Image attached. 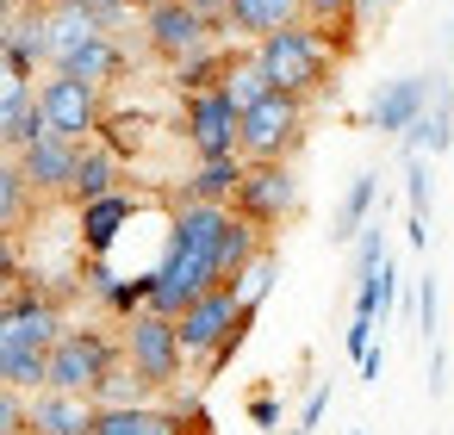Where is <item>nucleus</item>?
Instances as JSON below:
<instances>
[{"mask_svg": "<svg viewBox=\"0 0 454 435\" xmlns=\"http://www.w3.org/2000/svg\"><path fill=\"white\" fill-rule=\"evenodd\" d=\"M435 88H442V75H392V82H380L373 94H367V106H361V125L373 131V137H404L417 119H423V106L435 100Z\"/></svg>", "mask_w": 454, "mask_h": 435, "instance_id": "8", "label": "nucleus"}, {"mask_svg": "<svg viewBox=\"0 0 454 435\" xmlns=\"http://www.w3.org/2000/svg\"><path fill=\"white\" fill-rule=\"evenodd\" d=\"M38 193L26 187V175H20V156H7L0 150V230H20V224H32L38 218Z\"/></svg>", "mask_w": 454, "mask_h": 435, "instance_id": "26", "label": "nucleus"}, {"mask_svg": "<svg viewBox=\"0 0 454 435\" xmlns=\"http://www.w3.org/2000/svg\"><path fill=\"white\" fill-rule=\"evenodd\" d=\"M69 330V305L44 280H20L0 311V348H51Z\"/></svg>", "mask_w": 454, "mask_h": 435, "instance_id": "6", "label": "nucleus"}, {"mask_svg": "<svg viewBox=\"0 0 454 435\" xmlns=\"http://www.w3.org/2000/svg\"><path fill=\"white\" fill-rule=\"evenodd\" d=\"M305 19H311V26H336V19H355V0H305Z\"/></svg>", "mask_w": 454, "mask_h": 435, "instance_id": "35", "label": "nucleus"}, {"mask_svg": "<svg viewBox=\"0 0 454 435\" xmlns=\"http://www.w3.org/2000/svg\"><path fill=\"white\" fill-rule=\"evenodd\" d=\"M404 156H454V82L435 88V100L423 106V119L398 137Z\"/></svg>", "mask_w": 454, "mask_h": 435, "instance_id": "18", "label": "nucleus"}, {"mask_svg": "<svg viewBox=\"0 0 454 435\" xmlns=\"http://www.w3.org/2000/svg\"><path fill=\"white\" fill-rule=\"evenodd\" d=\"M137 7H150V0H137Z\"/></svg>", "mask_w": 454, "mask_h": 435, "instance_id": "46", "label": "nucleus"}, {"mask_svg": "<svg viewBox=\"0 0 454 435\" xmlns=\"http://www.w3.org/2000/svg\"><path fill=\"white\" fill-rule=\"evenodd\" d=\"M119 181H125V162L94 137V144H82V162H75V181H69V206H88V199H106V193H119Z\"/></svg>", "mask_w": 454, "mask_h": 435, "instance_id": "21", "label": "nucleus"}, {"mask_svg": "<svg viewBox=\"0 0 454 435\" xmlns=\"http://www.w3.org/2000/svg\"><path fill=\"white\" fill-rule=\"evenodd\" d=\"M193 7H200V19H206V26H212L218 38L231 32V0H193Z\"/></svg>", "mask_w": 454, "mask_h": 435, "instance_id": "39", "label": "nucleus"}, {"mask_svg": "<svg viewBox=\"0 0 454 435\" xmlns=\"http://www.w3.org/2000/svg\"><path fill=\"white\" fill-rule=\"evenodd\" d=\"M293 19H305V0H231V32L249 38V44L293 26Z\"/></svg>", "mask_w": 454, "mask_h": 435, "instance_id": "23", "label": "nucleus"}, {"mask_svg": "<svg viewBox=\"0 0 454 435\" xmlns=\"http://www.w3.org/2000/svg\"><path fill=\"white\" fill-rule=\"evenodd\" d=\"M305 125H311V100L299 94H268L243 113V156L249 162H293L305 150Z\"/></svg>", "mask_w": 454, "mask_h": 435, "instance_id": "3", "label": "nucleus"}, {"mask_svg": "<svg viewBox=\"0 0 454 435\" xmlns=\"http://www.w3.org/2000/svg\"><path fill=\"white\" fill-rule=\"evenodd\" d=\"M106 26H100V13H88V7H69V0H51V26H44V38H51V69L57 63H69L82 44H94Z\"/></svg>", "mask_w": 454, "mask_h": 435, "instance_id": "22", "label": "nucleus"}, {"mask_svg": "<svg viewBox=\"0 0 454 435\" xmlns=\"http://www.w3.org/2000/svg\"><path fill=\"white\" fill-rule=\"evenodd\" d=\"M44 26H51V7H44V0H26V7L13 13V26H7V69L26 75V82H38V75L51 69V38H44Z\"/></svg>", "mask_w": 454, "mask_h": 435, "instance_id": "14", "label": "nucleus"}, {"mask_svg": "<svg viewBox=\"0 0 454 435\" xmlns=\"http://www.w3.org/2000/svg\"><path fill=\"white\" fill-rule=\"evenodd\" d=\"M0 63H7V26H0Z\"/></svg>", "mask_w": 454, "mask_h": 435, "instance_id": "43", "label": "nucleus"}, {"mask_svg": "<svg viewBox=\"0 0 454 435\" xmlns=\"http://www.w3.org/2000/svg\"><path fill=\"white\" fill-rule=\"evenodd\" d=\"M38 94V82H26V75H13L7 63H0V144H7V131H13V119H20V106Z\"/></svg>", "mask_w": 454, "mask_h": 435, "instance_id": "30", "label": "nucleus"}, {"mask_svg": "<svg viewBox=\"0 0 454 435\" xmlns=\"http://www.w3.org/2000/svg\"><path fill=\"white\" fill-rule=\"evenodd\" d=\"M88 435H187V423L156 398V404H119V410H94Z\"/></svg>", "mask_w": 454, "mask_h": 435, "instance_id": "19", "label": "nucleus"}, {"mask_svg": "<svg viewBox=\"0 0 454 435\" xmlns=\"http://www.w3.org/2000/svg\"><path fill=\"white\" fill-rule=\"evenodd\" d=\"M26 7V0H0V26H13V13Z\"/></svg>", "mask_w": 454, "mask_h": 435, "instance_id": "41", "label": "nucleus"}, {"mask_svg": "<svg viewBox=\"0 0 454 435\" xmlns=\"http://www.w3.org/2000/svg\"><path fill=\"white\" fill-rule=\"evenodd\" d=\"M448 57H454V19H448Z\"/></svg>", "mask_w": 454, "mask_h": 435, "instance_id": "44", "label": "nucleus"}, {"mask_svg": "<svg viewBox=\"0 0 454 435\" xmlns=\"http://www.w3.org/2000/svg\"><path fill=\"white\" fill-rule=\"evenodd\" d=\"M373 206H380V168H361L348 187H342V199H336V218H330V243H355L367 224H373Z\"/></svg>", "mask_w": 454, "mask_h": 435, "instance_id": "20", "label": "nucleus"}, {"mask_svg": "<svg viewBox=\"0 0 454 435\" xmlns=\"http://www.w3.org/2000/svg\"><path fill=\"white\" fill-rule=\"evenodd\" d=\"M156 398H162V392H156L131 361H119V367L94 385V404H100V410H119V404H156Z\"/></svg>", "mask_w": 454, "mask_h": 435, "instance_id": "27", "label": "nucleus"}, {"mask_svg": "<svg viewBox=\"0 0 454 435\" xmlns=\"http://www.w3.org/2000/svg\"><path fill=\"white\" fill-rule=\"evenodd\" d=\"M355 367H361V379H380V373H386V348H367Z\"/></svg>", "mask_w": 454, "mask_h": 435, "instance_id": "40", "label": "nucleus"}, {"mask_svg": "<svg viewBox=\"0 0 454 435\" xmlns=\"http://www.w3.org/2000/svg\"><path fill=\"white\" fill-rule=\"evenodd\" d=\"M398 286H404V280H398V261L386 255L373 274H361V280H355V317L386 323V317H392V305H398Z\"/></svg>", "mask_w": 454, "mask_h": 435, "instance_id": "25", "label": "nucleus"}, {"mask_svg": "<svg viewBox=\"0 0 454 435\" xmlns=\"http://www.w3.org/2000/svg\"><path fill=\"white\" fill-rule=\"evenodd\" d=\"M274 280H280V249L268 243V249H262V255H255L231 286H237V299H243L249 311H262V305H268V292H274Z\"/></svg>", "mask_w": 454, "mask_h": 435, "instance_id": "28", "label": "nucleus"}, {"mask_svg": "<svg viewBox=\"0 0 454 435\" xmlns=\"http://www.w3.org/2000/svg\"><path fill=\"white\" fill-rule=\"evenodd\" d=\"M237 317H243V299H237V286H212V292H200L181 317H175V330H181V354H187V367H206L212 361V348L237 330Z\"/></svg>", "mask_w": 454, "mask_h": 435, "instance_id": "11", "label": "nucleus"}, {"mask_svg": "<svg viewBox=\"0 0 454 435\" xmlns=\"http://www.w3.org/2000/svg\"><path fill=\"white\" fill-rule=\"evenodd\" d=\"M119 336H125V361H131L156 392H168V385L187 379V354H181V330H175V317H162V311H137V317L119 323Z\"/></svg>", "mask_w": 454, "mask_h": 435, "instance_id": "5", "label": "nucleus"}, {"mask_svg": "<svg viewBox=\"0 0 454 435\" xmlns=\"http://www.w3.org/2000/svg\"><path fill=\"white\" fill-rule=\"evenodd\" d=\"M435 330H442V292H435V274H423L417 280V336L435 342Z\"/></svg>", "mask_w": 454, "mask_h": 435, "instance_id": "32", "label": "nucleus"}, {"mask_svg": "<svg viewBox=\"0 0 454 435\" xmlns=\"http://www.w3.org/2000/svg\"><path fill=\"white\" fill-rule=\"evenodd\" d=\"M32 392L20 385H0V435H32Z\"/></svg>", "mask_w": 454, "mask_h": 435, "instance_id": "31", "label": "nucleus"}, {"mask_svg": "<svg viewBox=\"0 0 454 435\" xmlns=\"http://www.w3.org/2000/svg\"><path fill=\"white\" fill-rule=\"evenodd\" d=\"M324 410H330V379H317V385L305 392V404H299V429H317Z\"/></svg>", "mask_w": 454, "mask_h": 435, "instance_id": "36", "label": "nucleus"}, {"mask_svg": "<svg viewBox=\"0 0 454 435\" xmlns=\"http://www.w3.org/2000/svg\"><path fill=\"white\" fill-rule=\"evenodd\" d=\"M280 416H286L280 392H268V385H262V392L249 398V423H255V429H280Z\"/></svg>", "mask_w": 454, "mask_h": 435, "instance_id": "34", "label": "nucleus"}, {"mask_svg": "<svg viewBox=\"0 0 454 435\" xmlns=\"http://www.w3.org/2000/svg\"><path fill=\"white\" fill-rule=\"evenodd\" d=\"M237 69V50L224 44V38H212L206 50H193V57H181V63H168V88L181 94V100H193V94H212V88H224V75Z\"/></svg>", "mask_w": 454, "mask_h": 435, "instance_id": "16", "label": "nucleus"}, {"mask_svg": "<svg viewBox=\"0 0 454 435\" xmlns=\"http://www.w3.org/2000/svg\"><path fill=\"white\" fill-rule=\"evenodd\" d=\"M262 435H280V429H262Z\"/></svg>", "mask_w": 454, "mask_h": 435, "instance_id": "45", "label": "nucleus"}, {"mask_svg": "<svg viewBox=\"0 0 454 435\" xmlns=\"http://www.w3.org/2000/svg\"><path fill=\"white\" fill-rule=\"evenodd\" d=\"M38 106H44V125L57 137H69V144H94L100 125H106V88L100 82H82L69 69H44Z\"/></svg>", "mask_w": 454, "mask_h": 435, "instance_id": "4", "label": "nucleus"}, {"mask_svg": "<svg viewBox=\"0 0 454 435\" xmlns=\"http://www.w3.org/2000/svg\"><path fill=\"white\" fill-rule=\"evenodd\" d=\"M398 7H404V0H355V19H361V26L373 32V26H386V19H392Z\"/></svg>", "mask_w": 454, "mask_h": 435, "instance_id": "38", "label": "nucleus"}, {"mask_svg": "<svg viewBox=\"0 0 454 435\" xmlns=\"http://www.w3.org/2000/svg\"><path fill=\"white\" fill-rule=\"evenodd\" d=\"M299 206H305V193H299L293 162H249L243 187L231 199V212L249 218V224H262V230H280L286 218H299Z\"/></svg>", "mask_w": 454, "mask_h": 435, "instance_id": "7", "label": "nucleus"}, {"mask_svg": "<svg viewBox=\"0 0 454 435\" xmlns=\"http://www.w3.org/2000/svg\"><path fill=\"white\" fill-rule=\"evenodd\" d=\"M373 330H380V323H367V317H348V330H342V348H348V361H361V354L373 348Z\"/></svg>", "mask_w": 454, "mask_h": 435, "instance_id": "37", "label": "nucleus"}, {"mask_svg": "<svg viewBox=\"0 0 454 435\" xmlns=\"http://www.w3.org/2000/svg\"><path fill=\"white\" fill-rule=\"evenodd\" d=\"M224 94H231L243 113H249L255 100H268V94H274V82H268V69L255 63V50H243V57H237V69L224 75Z\"/></svg>", "mask_w": 454, "mask_h": 435, "instance_id": "29", "label": "nucleus"}, {"mask_svg": "<svg viewBox=\"0 0 454 435\" xmlns=\"http://www.w3.org/2000/svg\"><path fill=\"white\" fill-rule=\"evenodd\" d=\"M181 137L193 156H243V106L212 88V94H193L181 106Z\"/></svg>", "mask_w": 454, "mask_h": 435, "instance_id": "9", "label": "nucleus"}, {"mask_svg": "<svg viewBox=\"0 0 454 435\" xmlns=\"http://www.w3.org/2000/svg\"><path fill=\"white\" fill-rule=\"evenodd\" d=\"M355 435H361V429H355Z\"/></svg>", "mask_w": 454, "mask_h": 435, "instance_id": "48", "label": "nucleus"}, {"mask_svg": "<svg viewBox=\"0 0 454 435\" xmlns=\"http://www.w3.org/2000/svg\"><path fill=\"white\" fill-rule=\"evenodd\" d=\"M348 249H355V280H361V274H373V268H380V261L392 255V249H386V230H380V224H367V230H361V237H355Z\"/></svg>", "mask_w": 454, "mask_h": 435, "instance_id": "33", "label": "nucleus"}, {"mask_svg": "<svg viewBox=\"0 0 454 435\" xmlns=\"http://www.w3.org/2000/svg\"><path fill=\"white\" fill-rule=\"evenodd\" d=\"M125 361V336L106 330V323H69L57 342H51V392H88Z\"/></svg>", "mask_w": 454, "mask_h": 435, "instance_id": "2", "label": "nucleus"}, {"mask_svg": "<svg viewBox=\"0 0 454 435\" xmlns=\"http://www.w3.org/2000/svg\"><path fill=\"white\" fill-rule=\"evenodd\" d=\"M0 385H7V379H0Z\"/></svg>", "mask_w": 454, "mask_h": 435, "instance_id": "47", "label": "nucleus"}, {"mask_svg": "<svg viewBox=\"0 0 454 435\" xmlns=\"http://www.w3.org/2000/svg\"><path fill=\"white\" fill-rule=\"evenodd\" d=\"M435 156H404V206H411V249H429V206H435Z\"/></svg>", "mask_w": 454, "mask_h": 435, "instance_id": "24", "label": "nucleus"}, {"mask_svg": "<svg viewBox=\"0 0 454 435\" xmlns=\"http://www.w3.org/2000/svg\"><path fill=\"white\" fill-rule=\"evenodd\" d=\"M26 410H32V435H88L100 404L88 392H51L44 385V392H32Z\"/></svg>", "mask_w": 454, "mask_h": 435, "instance_id": "15", "label": "nucleus"}, {"mask_svg": "<svg viewBox=\"0 0 454 435\" xmlns=\"http://www.w3.org/2000/svg\"><path fill=\"white\" fill-rule=\"evenodd\" d=\"M131 218H137V199H131L125 187H119V193H106V199L75 206V243H82V255H113Z\"/></svg>", "mask_w": 454, "mask_h": 435, "instance_id": "13", "label": "nucleus"}, {"mask_svg": "<svg viewBox=\"0 0 454 435\" xmlns=\"http://www.w3.org/2000/svg\"><path fill=\"white\" fill-rule=\"evenodd\" d=\"M75 162H82V144H69V137H57V131H44L38 144L20 150V175H26V187H32L38 199H69Z\"/></svg>", "mask_w": 454, "mask_h": 435, "instance_id": "12", "label": "nucleus"}, {"mask_svg": "<svg viewBox=\"0 0 454 435\" xmlns=\"http://www.w3.org/2000/svg\"><path fill=\"white\" fill-rule=\"evenodd\" d=\"M255 63L268 69V82L280 94H299V100L330 94V75H336V50L324 44V32L311 19H293V26L255 38Z\"/></svg>", "mask_w": 454, "mask_h": 435, "instance_id": "1", "label": "nucleus"}, {"mask_svg": "<svg viewBox=\"0 0 454 435\" xmlns=\"http://www.w3.org/2000/svg\"><path fill=\"white\" fill-rule=\"evenodd\" d=\"M249 156H193V175L175 187V199H206V206H231L243 187Z\"/></svg>", "mask_w": 454, "mask_h": 435, "instance_id": "17", "label": "nucleus"}, {"mask_svg": "<svg viewBox=\"0 0 454 435\" xmlns=\"http://www.w3.org/2000/svg\"><path fill=\"white\" fill-rule=\"evenodd\" d=\"M137 26H144V50L162 57V63H181V57H193V50H206L218 38L200 19L193 0H150V7L137 13Z\"/></svg>", "mask_w": 454, "mask_h": 435, "instance_id": "10", "label": "nucleus"}, {"mask_svg": "<svg viewBox=\"0 0 454 435\" xmlns=\"http://www.w3.org/2000/svg\"><path fill=\"white\" fill-rule=\"evenodd\" d=\"M13 286H20V280H7V274H0V311H7V299H13Z\"/></svg>", "mask_w": 454, "mask_h": 435, "instance_id": "42", "label": "nucleus"}]
</instances>
